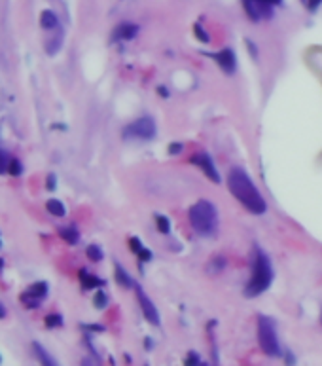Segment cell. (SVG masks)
Returning <instances> with one entry per match:
<instances>
[{
	"mask_svg": "<svg viewBox=\"0 0 322 366\" xmlns=\"http://www.w3.org/2000/svg\"><path fill=\"white\" fill-rule=\"evenodd\" d=\"M243 6H245L246 14L252 21H260L262 17L271 16V6L263 4L260 0H243Z\"/></svg>",
	"mask_w": 322,
	"mask_h": 366,
	"instance_id": "cell-8",
	"label": "cell"
},
{
	"mask_svg": "<svg viewBox=\"0 0 322 366\" xmlns=\"http://www.w3.org/2000/svg\"><path fill=\"white\" fill-rule=\"evenodd\" d=\"M273 281V270L269 264V258L263 255L262 251H256L254 256V264H252V275H250V281L246 285V296H258L262 294L263 290L267 289Z\"/></svg>",
	"mask_w": 322,
	"mask_h": 366,
	"instance_id": "cell-3",
	"label": "cell"
},
{
	"mask_svg": "<svg viewBox=\"0 0 322 366\" xmlns=\"http://www.w3.org/2000/svg\"><path fill=\"white\" fill-rule=\"evenodd\" d=\"M53 175H50V179H48V182H50V184H48V188H50V190H53V186H55V184H53Z\"/></svg>",
	"mask_w": 322,
	"mask_h": 366,
	"instance_id": "cell-31",
	"label": "cell"
},
{
	"mask_svg": "<svg viewBox=\"0 0 322 366\" xmlns=\"http://www.w3.org/2000/svg\"><path fill=\"white\" fill-rule=\"evenodd\" d=\"M87 256H89L93 262H99V260L102 258L101 249L97 247V245H89V247H87Z\"/></svg>",
	"mask_w": 322,
	"mask_h": 366,
	"instance_id": "cell-20",
	"label": "cell"
},
{
	"mask_svg": "<svg viewBox=\"0 0 322 366\" xmlns=\"http://www.w3.org/2000/svg\"><path fill=\"white\" fill-rule=\"evenodd\" d=\"M116 281H118L123 289H129V287L133 285V281H131V277L127 275V272H125L119 264L116 266Z\"/></svg>",
	"mask_w": 322,
	"mask_h": 366,
	"instance_id": "cell-17",
	"label": "cell"
},
{
	"mask_svg": "<svg viewBox=\"0 0 322 366\" xmlns=\"http://www.w3.org/2000/svg\"><path fill=\"white\" fill-rule=\"evenodd\" d=\"M46 294H48V285H46V283H34L33 287L21 296V300H23L29 307H36L38 306V302H40Z\"/></svg>",
	"mask_w": 322,
	"mask_h": 366,
	"instance_id": "cell-9",
	"label": "cell"
},
{
	"mask_svg": "<svg viewBox=\"0 0 322 366\" xmlns=\"http://www.w3.org/2000/svg\"><path fill=\"white\" fill-rule=\"evenodd\" d=\"M33 347H34V353H36V357L40 358V362H42V364H46V366H55V364H57V362H55V358H51L50 355L46 353V349H44L40 343H36V341H34Z\"/></svg>",
	"mask_w": 322,
	"mask_h": 366,
	"instance_id": "cell-14",
	"label": "cell"
},
{
	"mask_svg": "<svg viewBox=\"0 0 322 366\" xmlns=\"http://www.w3.org/2000/svg\"><path fill=\"white\" fill-rule=\"evenodd\" d=\"M138 256H140V258H142V260H150V258H152V253H150V251H148V249H142V251H140V253H138Z\"/></svg>",
	"mask_w": 322,
	"mask_h": 366,
	"instance_id": "cell-28",
	"label": "cell"
},
{
	"mask_svg": "<svg viewBox=\"0 0 322 366\" xmlns=\"http://www.w3.org/2000/svg\"><path fill=\"white\" fill-rule=\"evenodd\" d=\"M108 304V298H106V294L102 292V290H99L97 294H95V306L99 307V309H102V307Z\"/></svg>",
	"mask_w": 322,
	"mask_h": 366,
	"instance_id": "cell-21",
	"label": "cell"
},
{
	"mask_svg": "<svg viewBox=\"0 0 322 366\" xmlns=\"http://www.w3.org/2000/svg\"><path fill=\"white\" fill-rule=\"evenodd\" d=\"M8 165H10V158H8V154L4 152V150H0V175H2V173H6V171H8Z\"/></svg>",
	"mask_w": 322,
	"mask_h": 366,
	"instance_id": "cell-22",
	"label": "cell"
},
{
	"mask_svg": "<svg viewBox=\"0 0 322 366\" xmlns=\"http://www.w3.org/2000/svg\"><path fill=\"white\" fill-rule=\"evenodd\" d=\"M155 222H157V228H159L161 233H169V230H171V222H169V218H165V216H161V214H157V216H155Z\"/></svg>",
	"mask_w": 322,
	"mask_h": 366,
	"instance_id": "cell-18",
	"label": "cell"
},
{
	"mask_svg": "<svg viewBox=\"0 0 322 366\" xmlns=\"http://www.w3.org/2000/svg\"><path fill=\"white\" fill-rule=\"evenodd\" d=\"M260 2L267 4V6H279V4H282V0H260Z\"/></svg>",
	"mask_w": 322,
	"mask_h": 366,
	"instance_id": "cell-29",
	"label": "cell"
},
{
	"mask_svg": "<svg viewBox=\"0 0 322 366\" xmlns=\"http://www.w3.org/2000/svg\"><path fill=\"white\" fill-rule=\"evenodd\" d=\"M80 279H82L84 289H97V287H102L101 279H97V277H93V275H89L87 272H80Z\"/></svg>",
	"mask_w": 322,
	"mask_h": 366,
	"instance_id": "cell-16",
	"label": "cell"
},
{
	"mask_svg": "<svg viewBox=\"0 0 322 366\" xmlns=\"http://www.w3.org/2000/svg\"><path fill=\"white\" fill-rule=\"evenodd\" d=\"M186 364H199V357L195 353H190L186 358Z\"/></svg>",
	"mask_w": 322,
	"mask_h": 366,
	"instance_id": "cell-26",
	"label": "cell"
},
{
	"mask_svg": "<svg viewBox=\"0 0 322 366\" xmlns=\"http://www.w3.org/2000/svg\"><path fill=\"white\" fill-rule=\"evenodd\" d=\"M180 150H182V145H171L169 146V152L171 154H178Z\"/></svg>",
	"mask_w": 322,
	"mask_h": 366,
	"instance_id": "cell-30",
	"label": "cell"
},
{
	"mask_svg": "<svg viewBox=\"0 0 322 366\" xmlns=\"http://www.w3.org/2000/svg\"><path fill=\"white\" fill-rule=\"evenodd\" d=\"M131 249H133V251H135L136 255H138V253H140V251H142V245H140V239H136V237H133L131 239Z\"/></svg>",
	"mask_w": 322,
	"mask_h": 366,
	"instance_id": "cell-25",
	"label": "cell"
},
{
	"mask_svg": "<svg viewBox=\"0 0 322 366\" xmlns=\"http://www.w3.org/2000/svg\"><path fill=\"white\" fill-rule=\"evenodd\" d=\"M123 135L148 141V139H152V137L155 135V124H153L150 118H138L123 129Z\"/></svg>",
	"mask_w": 322,
	"mask_h": 366,
	"instance_id": "cell-5",
	"label": "cell"
},
{
	"mask_svg": "<svg viewBox=\"0 0 322 366\" xmlns=\"http://www.w3.org/2000/svg\"><path fill=\"white\" fill-rule=\"evenodd\" d=\"M6 317V309H4V306L0 304V319H4Z\"/></svg>",
	"mask_w": 322,
	"mask_h": 366,
	"instance_id": "cell-32",
	"label": "cell"
},
{
	"mask_svg": "<svg viewBox=\"0 0 322 366\" xmlns=\"http://www.w3.org/2000/svg\"><path fill=\"white\" fill-rule=\"evenodd\" d=\"M136 33H138V27L133 25V23H123V25H119L116 29V33H114V38H118V40H131V38H135Z\"/></svg>",
	"mask_w": 322,
	"mask_h": 366,
	"instance_id": "cell-11",
	"label": "cell"
},
{
	"mask_svg": "<svg viewBox=\"0 0 322 366\" xmlns=\"http://www.w3.org/2000/svg\"><path fill=\"white\" fill-rule=\"evenodd\" d=\"M59 235L65 239L67 243H70V245L78 243V239H80L76 228H72V226H63V228H59Z\"/></svg>",
	"mask_w": 322,
	"mask_h": 366,
	"instance_id": "cell-12",
	"label": "cell"
},
{
	"mask_svg": "<svg viewBox=\"0 0 322 366\" xmlns=\"http://www.w3.org/2000/svg\"><path fill=\"white\" fill-rule=\"evenodd\" d=\"M59 324H63V319H61L59 315H48L46 317V326L53 328V326H59Z\"/></svg>",
	"mask_w": 322,
	"mask_h": 366,
	"instance_id": "cell-23",
	"label": "cell"
},
{
	"mask_svg": "<svg viewBox=\"0 0 322 366\" xmlns=\"http://www.w3.org/2000/svg\"><path fill=\"white\" fill-rule=\"evenodd\" d=\"M195 36H197V38H199L201 42H209V34H207L203 31V27L195 25Z\"/></svg>",
	"mask_w": 322,
	"mask_h": 366,
	"instance_id": "cell-24",
	"label": "cell"
},
{
	"mask_svg": "<svg viewBox=\"0 0 322 366\" xmlns=\"http://www.w3.org/2000/svg\"><path fill=\"white\" fill-rule=\"evenodd\" d=\"M136 298H138V304L142 307V313H144L146 321L152 324H159V313H157V309H155L152 300L146 296V292L140 287H136Z\"/></svg>",
	"mask_w": 322,
	"mask_h": 366,
	"instance_id": "cell-7",
	"label": "cell"
},
{
	"mask_svg": "<svg viewBox=\"0 0 322 366\" xmlns=\"http://www.w3.org/2000/svg\"><path fill=\"white\" fill-rule=\"evenodd\" d=\"M46 209H48V213H51L53 216H65V214H67V209H65V205L61 203L59 199H50V201L46 203Z\"/></svg>",
	"mask_w": 322,
	"mask_h": 366,
	"instance_id": "cell-15",
	"label": "cell"
},
{
	"mask_svg": "<svg viewBox=\"0 0 322 366\" xmlns=\"http://www.w3.org/2000/svg\"><path fill=\"white\" fill-rule=\"evenodd\" d=\"M190 222L199 235H212L218 228V214L216 207L209 203L207 199H201L190 209Z\"/></svg>",
	"mask_w": 322,
	"mask_h": 366,
	"instance_id": "cell-2",
	"label": "cell"
},
{
	"mask_svg": "<svg viewBox=\"0 0 322 366\" xmlns=\"http://www.w3.org/2000/svg\"><path fill=\"white\" fill-rule=\"evenodd\" d=\"M320 323H322V313H320Z\"/></svg>",
	"mask_w": 322,
	"mask_h": 366,
	"instance_id": "cell-33",
	"label": "cell"
},
{
	"mask_svg": "<svg viewBox=\"0 0 322 366\" xmlns=\"http://www.w3.org/2000/svg\"><path fill=\"white\" fill-rule=\"evenodd\" d=\"M0 362H2V357H0Z\"/></svg>",
	"mask_w": 322,
	"mask_h": 366,
	"instance_id": "cell-34",
	"label": "cell"
},
{
	"mask_svg": "<svg viewBox=\"0 0 322 366\" xmlns=\"http://www.w3.org/2000/svg\"><path fill=\"white\" fill-rule=\"evenodd\" d=\"M8 173L10 175H14V177L21 175V173H23V165H21V162H19V160H10Z\"/></svg>",
	"mask_w": 322,
	"mask_h": 366,
	"instance_id": "cell-19",
	"label": "cell"
},
{
	"mask_svg": "<svg viewBox=\"0 0 322 366\" xmlns=\"http://www.w3.org/2000/svg\"><path fill=\"white\" fill-rule=\"evenodd\" d=\"M40 25L44 27V29H55L57 27V16L53 14V12H50V10H46V12H42L40 14Z\"/></svg>",
	"mask_w": 322,
	"mask_h": 366,
	"instance_id": "cell-13",
	"label": "cell"
},
{
	"mask_svg": "<svg viewBox=\"0 0 322 366\" xmlns=\"http://www.w3.org/2000/svg\"><path fill=\"white\" fill-rule=\"evenodd\" d=\"M228 186H229V192L237 197L239 201L245 205L250 213H254V214L265 213V209H267L265 199H263L262 194L256 190L254 182L250 180V177H248L243 169H239V167L231 169L229 179H228Z\"/></svg>",
	"mask_w": 322,
	"mask_h": 366,
	"instance_id": "cell-1",
	"label": "cell"
},
{
	"mask_svg": "<svg viewBox=\"0 0 322 366\" xmlns=\"http://www.w3.org/2000/svg\"><path fill=\"white\" fill-rule=\"evenodd\" d=\"M214 57V61L218 63L222 67V70L224 72H233L235 70V55H233V51L231 50H222V51H218L216 55H212Z\"/></svg>",
	"mask_w": 322,
	"mask_h": 366,
	"instance_id": "cell-10",
	"label": "cell"
},
{
	"mask_svg": "<svg viewBox=\"0 0 322 366\" xmlns=\"http://www.w3.org/2000/svg\"><path fill=\"white\" fill-rule=\"evenodd\" d=\"M192 162H194L199 169L203 171L205 175H207L212 182H220V175H218V171H216V167H214L211 156H209L207 152H195L194 158H192Z\"/></svg>",
	"mask_w": 322,
	"mask_h": 366,
	"instance_id": "cell-6",
	"label": "cell"
},
{
	"mask_svg": "<svg viewBox=\"0 0 322 366\" xmlns=\"http://www.w3.org/2000/svg\"><path fill=\"white\" fill-rule=\"evenodd\" d=\"M258 341H260V347H262L265 355H269V357L280 355L277 330H275V324H273L269 317H260L258 319Z\"/></svg>",
	"mask_w": 322,
	"mask_h": 366,
	"instance_id": "cell-4",
	"label": "cell"
},
{
	"mask_svg": "<svg viewBox=\"0 0 322 366\" xmlns=\"http://www.w3.org/2000/svg\"><path fill=\"white\" fill-rule=\"evenodd\" d=\"M303 2H305V4H307V8H309V10H311V12H313V10H316V6L320 4L322 0H303Z\"/></svg>",
	"mask_w": 322,
	"mask_h": 366,
	"instance_id": "cell-27",
	"label": "cell"
}]
</instances>
